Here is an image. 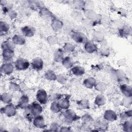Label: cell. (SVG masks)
Returning <instances> with one entry per match:
<instances>
[{"instance_id": "d4e9b609", "label": "cell", "mask_w": 132, "mask_h": 132, "mask_svg": "<svg viewBox=\"0 0 132 132\" xmlns=\"http://www.w3.org/2000/svg\"><path fill=\"white\" fill-rule=\"evenodd\" d=\"M10 27L9 24L4 21H1V25H0V31L1 34L2 35L3 33L5 34L9 30Z\"/></svg>"}, {"instance_id": "7402d4cb", "label": "cell", "mask_w": 132, "mask_h": 132, "mask_svg": "<svg viewBox=\"0 0 132 132\" xmlns=\"http://www.w3.org/2000/svg\"><path fill=\"white\" fill-rule=\"evenodd\" d=\"M106 103V98L102 94H98L95 98L94 103L97 106H103Z\"/></svg>"}, {"instance_id": "2e32d148", "label": "cell", "mask_w": 132, "mask_h": 132, "mask_svg": "<svg viewBox=\"0 0 132 132\" xmlns=\"http://www.w3.org/2000/svg\"><path fill=\"white\" fill-rule=\"evenodd\" d=\"M15 48V44L9 40H5L4 41L2 44H1V48L2 50H8L13 51Z\"/></svg>"}, {"instance_id": "4316f807", "label": "cell", "mask_w": 132, "mask_h": 132, "mask_svg": "<svg viewBox=\"0 0 132 132\" xmlns=\"http://www.w3.org/2000/svg\"><path fill=\"white\" fill-rule=\"evenodd\" d=\"M51 110L54 113H58L61 111V108L60 107L57 102L53 101L51 105Z\"/></svg>"}, {"instance_id": "5b68a950", "label": "cell", "mask_w": 132, "mask_h": 132, "mask_svg": "<svg viewBox=\"0 0 132 132\" xmlns=\"http://www.w3.org/2000/svg\"><path fill=\"white\" fill-rule=\"evenodd\" d=\"M63 116L65 119L70 122L78 120L80 119V117H78L76 113L71 109L66 110L63 113Z\"/></svg>"}, {"instance_id": "277c9868", "label": "cell", "mask_w": 132, "mask_h": 132, "mask_svg": "<svg viewBox=\"0 0 132 132\" xmlns=\"http://www.w3.org/2000/svg\"><path fill=\"white\" fill-rule=\"evenodd\" d=\"M16 107L11 104H8V105L1 108V112L7 117L14 116L16 111Z\"/></svg>"}, {"instance_id": "1f68e13d", "label": "cell", "mask_w": 132, "mask_h": 132, "mask_svg": "<svg viewBox=\"0 0 132 132\" xmlns=\"http://www.w3.org/2000/svg\"><path fill=\"white\" fill-rule=\"evenodd\" d=\"M130 29H128V27H123L121 30H120V34L122 35L123 36H125V35H128V34L130 33Z\"/></svg>"}, {"instance_id": "9a60e30c", "label": "cell", "mask_w": 132, "mask_h": 132, "mask_svg": "<svg viewBox=\"0 0 132 132\" xmlns=\"http://www.w3.org/2000/svg\"><path fill=\"white\" fill-rule=\"evenodd\" d=\"M121 92L126 97H131V88L130 86L127 85H122L120 86Z\"/></svg>"}, {"instance_id": "cb8c5ba5", "label": "cell", "mask_w": 132, "mask_h": 132, "mask_svg": "<svg viewBox=\"0 0 132 132\" xmlns=\"http://www.w3.org/2000/svg\"><path fill=\"white\" fill-rule=\"evenodd\" d=\"M55 60L58 62L62 61L63 59V52L61 49H58L54 54Z\"/></svg>"}, {"instance_id": "7c38bea8", "label": "cell", "mask_w": 132, "mask_h": 132, "mask_svg": "<svg viewBox=\"0 0 132 132\" xmlns=\"http://www.w3.org/2000/svg\"><path fill=\"white\" fill-rule=\"evenodd\" d=\"M104 118L107 121H113L117 120V116L113 110H107L104 113Z\"/></svg>"}, {"instance_id": "4dcf8cb0", "label": "cell", "mask_w": 132, "mask_h": 132, "mask_svg": "<svg viewBox=\"0 0 132 132\" xmlns=\"http://www.w3.org/2000/svg\"><path fill=\"white\" fill-rule=\"evenodd\" d=\"M64 50L66 51H68V52H71V51H73L75 47L74 46H73V44H70V43H66L64 46Z\"/></svg>"}, {"instance_id": "9c48e42d", "label": "cell", "mask_w": 132, "mask_h": 132, "mask_svg": "<svg viewBox=\"0 0 132 132\" xmlns=\"http://www.w3.org/2000/svg\"><path fill=\"white\" fill-rule=\"evenodd\" d=\"M21 31L24 36L27 37H31L35 34V29L33 27L26 26L22 28Z\"/></svg>"}, {"instance_id": "6da1fadb", "label": "cell", "mask_w": 132, "mask_h": 132, "mask_svg": "<svg viewBox=\"0 0 132 132\" xmlns=\"http://www.w3.org/2000/svg\"><path fill=\"white\" fill-rule=\"evenodd\" d=\"M30 65L29 62L26 59L18 58L15 60L14 63V68L18 71H24L27 69Z\"/></svg>"}, {"instance_id": "8fae6325", "label": "cell", "mask_w": 132, "mask_h": 132, "mask_svg": "<svg viewBox=\"0 0 132 132\" xmlns=\"http://www.w3.org/2000/svg\"><path fill=\"white\" fill-rule=\"evenodd\" d=\"M14 51L8 50H2V57L4 62L11 61L14 56Z\"/></svg>"}, {"instance_id": "484cf974", "label": "cell", "mask_w": 132, "mask_h": 132, "mask_svg": "<svg viewBox=\"0 0 132 132\" xmlns=\"http://www.w3.org/2000/svg\"><path fill=\"white\" fill-rule=\"evenodd\" d=\"M57 76L52 70H48L45 73V77L49 80H55L57 79Z\"/></svg>"}, {"instance_id": "d6a6232c", "label": "cell", "mask_w": 132, "mask_h": 132, "mask_svg": "<svg viewBox=\"0 0 132 132\" xmlns=\"http://www.w3.org/2000/svg\"><path fill=\"white\" fill-rule=\"evenodd\" d=\"M131 127V120L126 121L123 123V128H130Z\"/></svg>"}, {"instance_id": "8992f818", "label": "cell", "mask_w": 132, "mask_h": 132, "mask_svg": "<svg viewBox=\"0 0 132 132\" xmlns=\"http://www.w3.org/2000/svg\"><path fill=\"white\" fill-rule=\"evenodd\" d=\"M14 67L11 61L4 62L1 66V72L6 75H10L13 72Z\"/></svg>"}, {"instance_id": "ac0fdd59", "label": "cell", "mask_w": 132, "mask_h": 132, "mask_svg": "<svg viewBox=\"0 0 132 132\" xmlns=\"http://www.w3.org/2000/svg\"><path fill=\"white\" fill-rule=\"evenodd\" d=\"M85 48L86 51L89 53H92L97 50L96 46L92 42L86 41L85 44Z\"/></svg>"}, {"instance_id": "4fadbf2b", "label": "cell", "mask_w": 132, "mask_h": 132, "mask_svg": "<svg viewBox=\"0 0 132 132\" xmlns=\"http://www.w3.org/2000/svg\"><path fill=\"white\" fill-rule=\"evenodd\" d=\"M60 107L63 109H67L70 106V101L67 97H61L57 102Z\"/></svg>"}, {"instance_id": "f1b7e54d", "label": "cell", "mask_w": 132, "mask_h": 132, "mask_svg": "<svg viewBox=\"0 0 132 132\" xmlns=\"http://www.w3.org/2000/svg\"><path fill=\"white\" fill-rule=\"evenodd\" d=\"M131 116V110H129L122 112L120 114V117L123 120H126Z\"/></svg>"}, {"instance_id": "30bf717a", "label": "cell", "mask_w": 132, "mask_h": 132, "mask_svg": "<svg viewBox=\"0 0 132 132\" xmlns=\"http://www.w3.org/2000/svg\"><path fill=\"white\" fill-rule=\"evenodd\" d=\"M29 98L28 96L25 94L22 95L18 103L17 107L21 109H25L29 105Z\"/></svg>"}, {"instance_id": "3957f363", "label": "cell", "mask_w": 132, "mask_h": 132, "mask_svg": "<svg viewBox=\"0 0 132 132\" xmlns=\"http://www.w3.org/2000/svg\"><path fill=\"white\" fill-rule=\"evenodd\" d=\"M37 101L41 105L46 104L48 101V95L46 91L43 89L38 90L36 93Z\"/></svg>"}, {"instance_id": "5bb4252c", "label": "cell", "mask_w": 132, "mask_h": 132, "mask_svg": "<svg viewBox=\"0 0 132 132\" xmlns=\"http://www.w3.org/2000/svg\"><path fill=\"white\" fill-rule=\"evenodd\" d=\"M72 38L76 42L78 43H84L86 40V37L81 32H74L72 34Z\"/></svg>"}, {"instance_id": "d6986e66", "label": "cell", "mask_w": 132, "mask_h": 132, "mask_svg": "<svg viewBox=\"0 0 132 132\" xmlns=\"http://www.w3.org/2000/svg\"><path fill=\"white\" fill-rule=\"evenodd\" d=\"M71 71L72 73L76 76H81L85 73V69L80 66H76L72 68Z\"/></svg>"}, {"instance_id": "ba28073f", "label": "cell", "mask_w": 132, "mask_h": 132, "mask_svg": "<svg viewBox=\"0 0 132 132\" xmlns=\"http://www.w3.org/2000/svg\"><path fill=\"white\" fill-rule=\"evenodd\" d=\"M32 121L34 126L38 128H44L45 127L44 118L40 114L35 117Z\"/></svg>"}, {"instance_id": "836d02e7", "label": "cell", "mask_w": 132, "mask_h": 132, "mask_svg": "<svg viewBox=\"0 0 132 132\" xmlns=\"http://www.w3.org/2000/svg\"><path fill=\"white\" fill-rule=\"evenodd\" d=\"M15 12L14 11H13V10H10V11L8 12L9 15V17H10V18H11L12 19H13V18L15 17V16H16V13H15Z\"/></svg>"}, {"instance_id": "83f0119b", "label": "cell", "mask_w": 132, "mask_h": 132, "mask_svg": "<svg viewBox=\"0 0 132 132\" xmlns=\"http://www.w3.org/2000/svg\"><path fill=\"white\" fill-rule=\"evenodd\" d=\"M78 105L82 109L89 108V103L87 100H82L78 102Z\"/></svg>"}, {"instance_id": "ffe728a7", "label": "cell", "mask_w": 132, "mask_h": 132, "mask_svg": "<svg viewBox=\"0 0 132 132\" xmlns=\"http://www.w3.org/2000/svg\"><path fill=\"white\" fill-rule=\"evenodd\" d=\"M85 86L88 88H92L96 85L95 80L92 77H89L84 81Z\"/></svg>"}, {"instance_id": "603a6c76", "label": "cell", "mask_w": 132, "mask_h": 132, "mask_svg": "<svg viewBox=\"0 0 132 132\" xmlns=\"http://www.w3.org/2000/svg\"><path fill=\"white\" fill-rule=\"evenodd\" d=\"M62 62L63 65L66 68H70L72 67L73 62L71 57H66L61 61Z\"/></svg>"}, {"instance_id": "e0dca14e", "label": "cell", "mask_w": 132, "mask_h": 132, "mask_svg": "<svg viewBox=\"0 0 132 132\" xmlns=\"http://www.w3.org/2000/svg\"><path fill=\"white\" fill-rule=\"evenodd\" d=\"M15 45H23L25 43V39L22 36L15 35L12 38L11 41Z\"/></svg>"}, {"instance_id": "f546056e", "label": "cell", "mask_w": 132, "mask_h": 132, "mask_svg": "<svg viewBox=\"0 0 132 132\" xmlns=\"http://www.w3.org/2000/svg\"><path fill=\"white\" fill-rule=\"evenodd\" d=\"M9 89L12 91H18L20 89V88L16 84L11 82L9 85Z\"/></svg>"}, {"instance_id": "44dd1931", "label": "cell", "mask_w": 132, "mask_h": 132, "mask_svg": "<svg viewBox=\"0 0 132 132\" xmlns=\"http://www.w3.org/2000/svg\"><path fill=\"white\" fill-rule=\"evenodd\" d=\"M1 101L5 104H10L12 101V96L8 93H3L1 96Z\"/></svg>"}, {"instance_id": "7a4b0ae2", "label": "cell", "mask_w": 132, "mask_h": 132, "mask_svg": "<svg viewBox=\"0 0 132 132\" xmlns=\"http://www.w3.org/2000/svg\"><path fill=\"white\" fill-rule=\"evenodd\" d=\"M41 105L38 102H34L28 105L29 110L34 117L40 115L42 113L43 108Z\"/></svg>"}, {"instance_id": "52a82bcc", "label": "cell", "mask_w": 132, "mask_h": 132, "mask_svg": "<svg viewBox=\"0 0 132 132\" xmlns=\"http://www.w3.org/2000/svg\"><path fill=\"white\" fill-rule=\"evenodd\" d=\"M31 67L36 71H40L43 67V61L42 59L39 57L34 58L30 63Z\"/></svg>"}]
</instances>
